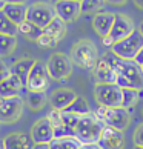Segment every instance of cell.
<instances>
[{
    "label": "cell",
    "mask_w": 143,
    "mask_h": 149,
    "mask_svg": "<svg viewBox=\"0 0 143 149\" xmlns=\"http://www.w3.org/2000/svg\"><path fill=\"white\" fill-rule=\"evenodd\" d=\"M49 2H51V3L54 5V3H57V2H59V0H49Z\"/></svg>",
    "instance_id": "obj_43"
},
{
    "label": "cell",
    "mask_w": 143,
    "mask_h": 149,
    "mask_svg": "<svg viewBox=\"0 0 143 149\" xmlns=\"http://www.w3.org/2000/svg\"><path fill=\"white\" fill-rule=\"evenodd\" d=\"M103 5V0H82L80 2V11L82 14H89L97 11Z\"/></svg>",
    "instance_id": "obj_30"
},
{
    "label": "cell",
    "mask_w": 143,
    "mask_h": 149,
    "mask_svg": "<svg viewBox=\"0 0 143 149\" xmlns=\"http://www.w3.org/2000/svg\"><path fill=\"white\" fill-rule=\"evenodd\" d=\"M77 94L73 89H68V88H62V89H56L51 97H49V103H51L52 109H57V111H65L71 103L75 100Z\"/></svg>",
    "instance_id": "obj_16"
},
{
    "label": "cell",
    "mask_w": 143,
    "mask_h": 149,
    "mask_svg": "<svg viewBox=\"0 0 143 149\" xmlns=\"http://www.w3.org/2000/svg\"><path fill=\"white\" fill-rule=\"evenodd\" d=\"M9 75H11V69L6 66V63L0 58V83H2L5 79H8Z\"/></svg>",
    "instance_id": "obj_33"
},
{
    "label": "cell",
    "mask_w": 143,
    "mask_h": 149,
    "mask_svg": "<svg viewBox=\"0 0 143 149\" xmlns=\"http://www.w3.org/2000/svg\"><path fill=\"white\" fill-rule=\"evenodd\" d=\"M96 117L102 121L105 126L109 128L125 131L131 123V114L125 108H106V106H98L96 111Z\"/></svg>",
    "instance_id": "obj_3"
},
{
    "label": "cell",
    "mask_w": 143,
    "mask_h": 149,
    "mask_svg": "<svg viewBox=\"0 0 143 149\" xmlns=\"http://www.w3.org/2000/svg\"><path fill=\"white\" fill-rule=\"evenodd\" d=\"M17 32H19V26L15 23H13L3 11H0V34L17 36Z\"/></svg>",
    "instance_id": "obj_29"
},
{
    "label": "cell",
    "mask_w": 143,
    "mask_h": 149,
    "mask_svg": "<svg viewBox=\"0 0 143 149\" xmlns=\"http://www.w3.org/2000/svg\"><path fill=\"white\" fill-rule=\"evenodd\" d=\"M63 112H68V114H73V115H79V117H83V115L91 114L92 111H91L89 104H88V102H86V98H85V97L77 95V97H75V100L71 103Z\"/></svg>",
    "instance_id": "obj_23"
},
{
    "label": "cell",
    "mask_w": 143,
    "mask_h": 149,
    "mask_svg": "<svg viewBox=\"0 0 143 149\" xmlns=\"http://www.w3.org/2000/svg\"><path fill=\"white\" fill-rule=\"evenodd\" d=\"M74 2H79V3H80V2H82V0H74Z\"/></svg>",
    "instance_id": "obj_45"
},
{
    "label": "cell",
    "mask_w": 143,
    "mask_h": 149,
    "mask_svg": "<svg viewBox=\"0 0 143 149\" xmlns=\"http://www.w3.org/2000/svg\"><path fill=\"white\" fill-rule=\"evenodd\" d=\"M142 71H143V66H142Z\"/></svg>",
    "instance_id": "obj_46"
},
{
    "label": "cell",
    "mask_w": 143,
    "mask_h": 149,
    "mask_svg": "<svg viewBox=\"0 0 143 149\" xmlns=\"http://www.w3.org/2000/svg\"><path fill=\"white\" fill-rule=\"evenodd\" d=\"M46 118L49 120V123L52 125V128H57V126L63 125V120H62V111H57V109H52V111L46 115Z\"/></svg>",
    "instance_id": "obj_31"
},
{
    "label": "cell",
    "mask_w": 143,
    "mask_h": 149,
    "mask_svg": "<svg viewBox=\"0 0 143 149\" xmlns=\"http://www.w3.org/2000/svg\"><path fill=\"white\" fill-rule=\"evenodd\" d=\"M134 31H135V28H134L133 20L128 19L125 14H115L111 32L106 37H103V45L108 48H112L115 43L128 38Z\"/></svg>",
    "instance_id": "obj_5"
},
{
    "label": "cell",
    "mask_w": 143,
    "mask_h": 149,
    "mask_svg": "<svg viewBox=\"0 0 143 149\" xmlns=\"http://www.w3.org/2000/svg\"><path fill=\"white\" fill-rule=\"evenodd\" d=\"M25 88L22 80L17 75L11 74L8 79H5L0 83V97L2 98H9V97H19L20 91Z\"/></svg>",
    "instance_id": "obj_19"
},
{
    "label": "cell",
    "mask_w": 143,
    "mask_h": 149,
    "mask_svg": "<svg viewBox=\"0 0 143 149\" xmlns=\"http://www.w3.org/2000/svg\"><path fill=\"white\" fill-rule=\"evenodd\" d=\"M56 19V11L51 3L46 2H36L32 5H28V15L26 20L34 23L38 28H45Z\"/></svg>",
    "instance_id": "obj_9"
},
{
    "label": "cell",
    "mask_w": 143,
    "mask_h": 149,
    "mask_svg": "<svg viewBox=\"0 0 143 149\" xmlns=\"http://www.w3.org/2000/svg\"><path fill=\"white\" fill-rule=\"evenodd\" d=\"M114 17H115V14H112V13H97L92 17V28H94V31L102 38L106 37L111 32Z\"/></svg>",
    "instance_id": "obj_18"
},
{
    "label": "cell",
    "mask_w": 143,
    "mask_h": 149,
    "mask_svg": "<svg viewBox=\"0 0 143 149\" xmlns=\"http://www.w3.org/2000/svg\"><path fill=\"white\" fill-rule=\"evenodd\" d=\"M15 45H17V37L15 36L0 34V58L5 56H9L15 49Z\"/></svg>",
    "instance_id": "obj_26"
},
{
    "label": "cell",
    "mask_w": 143,
    "mask_h": 149,
    "mask_svg": "<svg viewBox=\"0 0 143 149\" xmlns=\"http://www.w3.org/2000/svg\"><path fill=\"white\" fill-rule=\"evenodd\" d=\"M23 98L19 97H9L0 100V123H14L22 117L23 112Z\"/></svg>",
    "instance_id": "obj_11"
},
{
    "label": "cell",
    "mask_w": 143,
    "mask_h": 149,
    "mask_svg": "<svg viewBox=\"0 0 143 149\" xmlns=\"http://www.w3.org/2000/svg\"><path fill=\"white\" fill-rule=\"evenodd\" d=\"M82 143L74 139V137H68V139H54L49 143L51 149H80Z\"/></svg>",
    "instance_id": "obj_27"
},
{
    "label": "cell",
    "mask_w": 143,
    "mask_h": 149,
    "mask_svg": "<svg viewBox=\"0 0 143 149\" xmlns=\"http://www.w3.org/2000/svg\"><path fill=\"white\" fill-rule=\"evenodd\" d=\"M6 149H32L36 143L32 141L31 135L23 132H13L3 139Z\"/></svg>",
    "instance_id": "obj_17"
},
{
    "label": "cell",
    "mask_w": 143,
    "mask_h": 149,
    "mask_svg": "<svg viewBox=\"0 0 143 149\" xmlns=\"http://www.w3.org/2000/svg\"><path fill=\"white\" fill-rule=\"evenodd\" d=\"M134 3L137 5V8H140V9H143V0H134Z\"/></svg>",
    "instance_id": "obj_38"
},
{
    "label": "cell",
    "mask_w": 143,
    "mask_h": 149,
    "mask_svg": "<svg viewBox=\"0 0 143 149\" xmlns=\"http://www.w3.org/2000/svg\"><path fill=\"white\" fill-rule=\"evenodd\" d=\"M46 69L51 80L63 81L73 72V60H71L69 56H66L63 52H56L48 58Z\"/></svg>",
    "instance_id": "obj_6"
},
{
    "label": "cell",
    "mask_w": 143,
    "mask_h": 149,
    "mask_svg": "<svg viewBox=\"0 0 143 149\" xmlns=\"http://www.w3.org/2000/svg\"><path fill=\"white\" fill-rule=\"evenodd\" d=\"M103 2H108V3H112V5H122L126 0H103Z\"/></svg>",
    "instance_id": "obj_37"
},
{
    "label": "cell",
    "mask_w": 143,
    "mask_h": 149,
    "mask_svg": "<svg viewBox=\"0 0 143 149\" xmlns=\"http://www.w3.org/2000/svg\"><path fill=\"white\" fill-rule=\"evenodd\" d=\"M142 112H143V111H142Z\"/></svg>",
    "instance_id": "obj_48"
},
{
    "label": "cell",
    "mask_w": 143,
    "mask_h": 149,
    "mask_svg": "<svg viewBox=\"0 0 143 149\" xmlns=\"http://www.w3.org/2000/svg\"><path fill=\"white\" fill-rule=\"evenodd\" d=\"M94 97L98 106H106V108L122 106V88H119L115 83L96 85Z\"/></svg>",
    "instance_id": "obj_8"
},
{
    "label": "cell",
    "mask_w": 143,
    "mask_h": 149,
    "mask_svg": "<svg viewBox=\"0 0 143 149\" xmlns=\"http://www.w3.org/2000/svg\"><path fill=\"white\" fill-rule=\"evenodd\" d=\"M97 145L100 149H123L125 148V134L123 131L105 126L100 134Z\"/></svg>",
    "instance_id": "obj_12"
},
{
    "label": "cell",
    "mask_w": 143,
    "mask_h": 149,
    "mask_svg": "<svg viewBox=\"0 0 143 149\" xmlns=\"http://www.w3.org/2000/svg\"><path fill=\"white\" fill-rule=\"evenodd\" d=\"M5 5H6V2H5V0H0V11H3Z\"/></svg>",
    "instance_id": "obj_40"
},
{
    "label": "cell",
    "mask_w": 143,
    "mask_h": 149,
    "mask_svg": "<svg viewBox=\"0 0 143 149\" xmlns=\"http://www.w3.org/2000/svg\"><path fill=\"white\" fill-rule=\"evenodd\" d=\"M134 149H143V146H134Z\"/></svg>",
    "instance_id": "obj_44"
},
{
    "label": "cell",
    "mask_w": 143,
    "mask_h": 149,
    "mask_svg": "<svg viewBox=\"0 0 143 149\" xmlns=\"http://www.w3.org/2000/svg\"><path fill=\"white\" fill-rule=\"evenodd\" d=\"M105 58L111 63V66L114 68L115 72L126 77V79L134 85L135 89H139V91L143 89V71H142V66H139L134 60L119 58L117 56H114L112 52L105 54Z\"/></svg>",
    "instance_id": "obj_2"
},
{
    "label": "cell",
    "mask_w": 143,
    "mask_h": 149,
    "mask_svg": "<svg viewBox=\"0 0 143 149\" xmlns=\"http://www.w3.org/2000/svg\"><path fill=\"white\" fill-rule=\"evenodd\" d=\"M34 63H36L34 58L26 57V58L19 60L17 63H14L13 68H9V69H11V74L17 75L19 79L22 80V83L25 85V88H26V80H28V75H29V72H31V69H32V66H34Z\"/></svg>",
    "instance_id": "obj_21"
},
{
    "label": "cell",
    "mask_w": 143,
    "mask_h": 149,
    "mask_svg": "<svg viewBox=\"0 0 143 149\" xmlns=\"http://www.w3.org/2000/svg\"><path fill=\"white\" fill-rule=\"evenodd\" d=\"M139 89H133V88H126V89H122V108L129 109L135 106L137 100H139Z\"/></svg>",
    "instance_id": "obj_28"
},
{
    "label": "cell",
    "mask_w": 143,
    "mask_h": 149,
    "mask_svg": "<svg viewBox=\"0 0 143 149\" xmlns=\"http://www.w3.org/2000/svg\"><path fill=\"white\" fill-rule=\"evenodd\" d=\"M80 149H100V148H98V145L96 143V145H82Z\"/></svg>",
    "instance_id": "obj_36"
},
{
    "label": "cell",
    "mask_w": 143,
    "mask_h": 149,
    "mask_svg": "<svg viewBox=\"0 0 143 149\" xmlns=\"http://www.w3.org/2000/svg\"><path fill=\"white\" fill-rule=\"evenodd\" d=\"M49 81H51V77L48 74L46 63L36 60V63L28 75V80H26L28 92H45L49 88Z\"/></svg>",
    "instance_id": "obj_10"
},
{
    "label": "cell",
    "mask_w": 143,
    "mask_h": 149,
    "mask_svg": "<svg viewBox=\"0 0 143 149\" xmlns=\"http://www.w3.org/2000/svg\"><path fill=\"white\" fill-rule=\"evenodd\" d=\"M134 62L139 65V66H143V48L139 51V54L135 56V58H134Z\"/></svg>",
    "instance_id": "obj_34"
},
{
    "label": "cell",
    "mask_w": 143,
    "mask_h": 149,
    "mask_svg": "<svg viewBox=\"0 0 143 149\" xmlns=\"http://www.w3.org/2000/svg\"><path fill=\"white\" fill-rule=\"evenodd\" d=\"M19 32H22V34H23L26 38H29V40L37 42L38 38H40V36L43 34V29L36 26L34 23H31L29 20H26L22 25H19Z\"/></svg>",
    "instance_id": "obj_24"
},
{
    "label": "cell",
    "mask_w": 143,
    "mask_h": 149,
    "mask_svg": "<svg viewBox=\"0 0 143 149\" xmlns=\"http://www.w3.org/2000/svg\"><path fill=\"white\" fill-rule=\"evenodd\" d=\"M134 143L135 146H143V123L137 126V129L134 132Z\"/></svg>",
    "instance_id": "obj_32"
},
{
    "label": "cell",
    "mask_w": 143,
    "mask_h": 149,
    "mask_svg": "<svg viewBox=\"0 0 143 149\" xmlns=\"http://www.w3.org/2000/svg\"><path fill=\"white\" fill-rule=\"evenodd\" d=\"M5 2H6V0H5Z\"/></svg>",
    "instance_id": "obj_47"
},
{
    "label": "cell",
    "mask_w": 143,
    "mask_h": 149,
    "mask_svg": "<svg viewBox=\"0 0 143 149\" xmlns=\"http://www.w3.org/2000/svg\"><path fill=\"white\" fill-rule=\"evenodd\" d=\"M43 34L51 37L52 40H56L59 43L65 37V34H66V23L63 20H60L59 17H56L48 26L43 28Z\"/></svg>",
    "instance_id": "obj_22"
},
{
    "label": "cell",
    "mask_w": 143,
    "mask_h": 149,
    "mask_svg": "<svg viewBox=\"0 0 143 149\" xmlns=\"http://www.w3.org/2000/svg\"><path fill=\"white\" fill-rule=\"evenodd\" d=\"M31 139L34 143H51L54 140V128L46 117L37 120L31 128Z\"/></svg>",
    "instance_id": "obj_15"
},
{
    "label": "cell",
    "mask_w": 143,
    "mask_h": 149,
    "mask_svg": "<svg viewBox=\"0 0 143 149\" xmlns=\"http://www.w3.org/2000/svg\"><path fill=\"white\" fill-rule=\"evenodd\" d=\"M139 31H140V34H142V37H143V23L140 25V28H139Z\"/></svg>",
    "instance_id": "obj_42"
},
{
    "label": "cell",
    "mask_w": 143,
    "mask_h": 149,
    "mask_svg": "<svg viewBox=\"0 0 143 149\" xmlns=\"http://www.w3.org/2000/svg\"><path fill=\"white\" fill-rule=\"evenodd\" d=\"M52 6H54V11H56V17L63 20L65 23L74 22L82 14L80 3L74 2V0H59L57 3L52 5Z\"/></svg>",
    "instance_id": "obj_14"
},
{
    "label": "cell",
    "mask_w": 143,
    "mask_h": 149,
    "mask_svg": "<svg viewBox=\"0 0 143 149\" xmlns=\"http://www.w3.org/2000/svg\"><path fill=\"white\" fill-rule=\"evenodd\" d=\"M92 75H94L96 85L115 83V80H117V72L105 57H98L94 69H92Z\"/></svg>",
    "instance_id": "obj_13"
},
{
    "label": "cell",
    "mask_w": 143,
    "mask_h": 149,
    "mask_svg": "<svg viewBox=\"0 0 143 149\" xmlns=\"http://www.w3.org/2000/svg\"><path fill=\"white\" fill-rule=\"evenodd\" d=\"M0 149H6L5 148V141L3 140H0Z\"/></svg>",
    "instance_id": "obj_41"
},
{
    "label": "cell",
    "mask_w": 143,
    "mask_h": 149,
    "mask_svg": "<svg viewBox=\"0 0 143 149\" xmlns=\"http://www.w3.org/2000/svg\"><path fill=\"white\" fill-rule=\"evenodd\" d=\"M3 13L8 15V19L15 25H22L26 22L28 15V5L26 3H6L3 8Z\"/></svg>",
    "instance_id": "obj_20"
},
{
    "label": "cell",
    "mask_w": 143,
    "mask_h": 149,
    "mask_svg": "<svg viewBox=\"0 0 143 149\" xmlns=\"http://www.w3.org/2000/svg\"><path fill=\"white\" fill-rule=\"evenodd\" d=\"M73 65H77L83 69H94L98 60V51L96 45L89 40H79L71 49Z\"/></svg>",
    "instance_id": "obj_4"
},
{
    "label": "cell",
    "mask_w": 143,
    "mask_h": 149,
    "mask_svg": "<svg viewBox=\"0 0 143 149\" xmlns=\"http://www.w3.org/2000/svg\"><path fill=\"white\" fill-rule=\"evenodd\" d=\"M32 149H51V148H49V143H36Z\"/></svg>",
    "instance_id": "obj_35"
},
{
    "label": "cell",
    "mask_w": 143,
    "mask_h": 149,
    "mask_svg": "<svg viewBox=\"0 0 143 149\" xmlns=\"http://www.w3.org/2000/svg\"><path fill=\"white\" fill-rule=\"evenodd\" d=\"M26 0H6V3H25Z\"/></svg>",
    "instance_id": "obj_39"
},
{
    "label": "cell",
    "mask_w": 143,
    "mask_h": 149,
    "mask_svg": "<svg viewBox=\"0 0 143 149\" xmlns=\"http://www.w3.org/2000/svg\"><path fill=\"white\" fill-rule=\"evenodd\" d=\"M142 48H143V37L140 34V31L135 29L128 38L115 43V45L111 48V52L114 54V56H117L119 58L134 60Z\"/></svg>",
    "instance_id": "obj_7"
},
{
    "label": "cell",
    "mask_w": 143,
    "mask_h": 149,
    "mask_svg": "<svg viewBox=\"0 0 143 149\" xmlns=\"http://www.w3.org/2000/svg\"><path fill=\"white\" fill-rule=\"evenodd\" d=\"M46 94L45 92H28L26 94V104L32 111H38L46 104Z\"/></svg>",
    "instance_id": "obj_25"
},
{
    "label": "cell",
    "mask_w": 143,
    "mask_h": 149,
    "mask_svg": "<svg viewBox=\"0 0 143 149\" xmlns=\"http://www.w3.org/2000/svg\"><path fill=\"white\" fill-rule=\"evenodd\" d=\"M105 125L96 117L94 112L80 117L79 123L75 126V139L82 145H96L100 139V134Z\"/></svg>",
    "instance_id": "obj_1"
}]
</instances>
